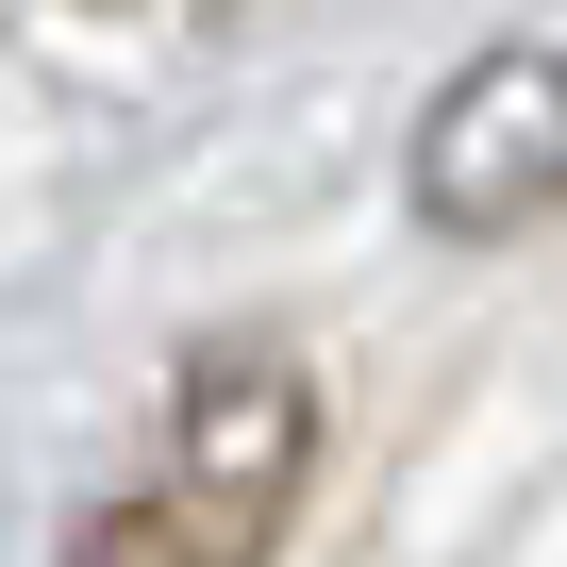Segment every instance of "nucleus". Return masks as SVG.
Here are the masks:
<instances>
[{
    "label": "nucleus",
    "mask_w": 567,
    "mask_h": 567,
    "mask_svg": "<svg viewBox=\"0 0 567 567\" xmlns=\"http://www.w3.org/2000/svg\"><path fill=\"white\" fill-rule=\"evenodd\" d=\"M318 484V384L284 351H200L134 484L68 534V567H267Z\"/></svg>",
    "instance_id": "nucleus-1"
},
{
    "label": "nucleus",
    "mask_w": 567,
    "mask_h": 567,
    "mask_svg": "<svg viewBox=\"0 0 567 567\" xmlns=\"http://www.w3.org/2000/svg\"><path fill=\"white\" fill-rule=\"evenodd\" d=\"M417 217L434 234H534L567 217V51H467V84H434L417 117Z\"/></svg>",
    "instance_id": "nucleus-2"
}]
</instances>
